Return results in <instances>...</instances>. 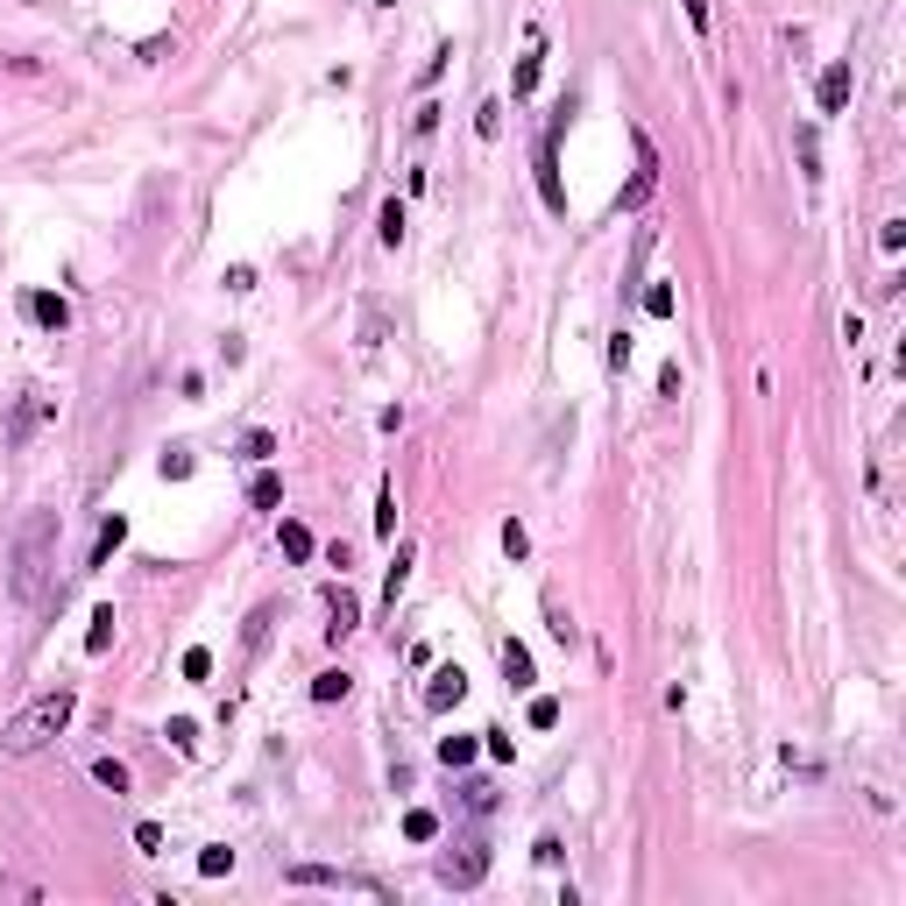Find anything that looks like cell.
Wrapping results in <instances>:
<instances>
[{
    "mask_svg": "<svg viewBox=\"0 0 906 906\" xmlns=\"http://www.w3.org/2000/svg\"><path fill=\"white\" fill-rule=\"evenodd\" d=\"M71 708H79V694H71V687H50V694H36V701L22 708V716H14L8 729H0V744H8L14 758H29V750H43V744H57V737H64Z\"/></svg>",
    "mask_w": 906,
    "mask_h": 906,
    "instance_id": "1",
    "label": "cell"
},
{
    "mask_svg": "<svg viewBox=\"0 0 906 906\" xmlns=\"http://www.w3.org/2000/svg\"><path fill=\"white\" fill-rule=\"evenodd\" d=\"M50 552H57V510H36L22 525V538H14V567H8V588L22 595V603H43Z\"/></svg>",
    "mask_w": 906,
    "mask_h": 906,
    "instance_id": "2",
    "label": "cell"
},
{
    "mask_svg": "<svg viewBox=\"0 0 906 906\" xmlns=\"http://www.w3.org/2000/svg\"><path fill=\"white\" fill-rule=\"evenodd\" d=\"M481 878H489V850H481V843H460V850L439 857V885H454V893H468Z\"/></svg>",
    "mask_w": 906,
    "mask_h": 906,
    "instance_id": "3",
    "label": "cell"
},
{
    "mask_svg": "<svg viewBox=\"0 0 906 906\" xmlns=\"http://www.w3.org/2000/svg\"><path fill=\"white\" fill-rule=\"evenodd\" d=\"M651 185H659V149L638 135V178H630V191H624V213H638V206L651 199Z\"/></svg>",
    "mask_w": 906,
    "mask_h": 906,
    "instance_id": "4",
    "label": "cell"
},
{
    "mask_svg": "<svg viewBox=\"0 0 906 906\" xmlns=\"http://www.w3.org/2000/svg\"><path fill=\"white\" fill-rule=\"evenodd\" d=\"M460 694H468V673H460V666H439L432 687H426V708H454Z\"/></svg>",
    "mask_w": 906,
    "mask_h": 906,
    "instance_id": "5",
    "label": "cell"
},
{
    "mask_svg": "<svg viewBox=\"0 0 906 906\" xmlns=\"http://www.w3.org/2000/svg\"><path fill=\"white\" fill-rule=\"evenodd\" d=\"M326 616H333V624H326V630H333V638H347V630L361 624V603H355V595H347V588H326Z\"/></svg>",
    "mask_w": 906,
    "mask_h": 906,
    "instance_id": "6",
    "label": "cell"
},
{
    "mask_svg": "<svg viewBox=\"0 0 906 906\" xmlns=\"http://www.w3.org/2000/svg\"><path fill=\"white\" fill-rule=\"evenodd\" d=\"M29 319H36V326H50V333H64V326H71V305H64V298H50V291H36V298H29Z\"/></svg>",
    "mask_w": 906,
    "mask_h": 906,
    "instance_id": "7",
    "label": "cell"
},
{
    "mask_svg": "<svg viewBox=\"0 0 906 906\" xmlns=\"http://www.w3.org/2000/svg\"><path fill=\"white\" fill-rule=\"evenodd\" d=\"M843 100H850V64H828L822 71V113H843Z\"/></svg>",
    "mask_w": 906,
    "mask_h": 906,
    "instance_id": "8",
    "label": "cell"
},
{
    "mask_svg": "<svg viewBox=\"0 0 906 906\" xmlns=\"http://www.w3.org/2000/svg\"><path fill=\"white\" fill-rule=\"evenodd\" d=\"M538 57H546V43H538V29H531L525 57H517V100H531V92H538Z\"/></svg>",
    "mask_w": 906,
    "mask_h": 906,
    "instance_id": "9",
    "label": "cell"
},
{
    "mask_svg": "<svg viewBox=\"0 0 906 906\" xmlns=\"http://www.w3.org/2000/svg\"><path fill=\"white\" fill-rule=\"evenodd\" d=\"M291 885H355V893H376L369 878H340V872H326V864H298Z\"/></svg>",
    "mask_w": 906,
    "mask_h": 906,
    "instance_id": "10",
    "label": "cell"
},
{
    "mask_svg": "<svg viewBox=\"0 0 906 906\" xmlns=\"http://www.w3.org/2000/svg\"><path fill=\"white\" fill-rule=\"evenodd\" d=\"M504 680L510 687H531V651L517 645V638H504Z\"/></svg>",
    "mask_w": 906,
    "mask_h": 906,
    "instance_id": "11",
    "label": "cell"
},
{
    "mask_svg": "<svg viewBox=\"0 0 906 906\" xmlns=\"http://www.w3.org/2000/svg\"><path fill=\"white\" fill-rule=\"evenodd\" d=\"M538 191H546V206H560V170H552V135L538 142Z\"/></svg>",
    "mask_w": 906,
    "mask_h": 906,
    "instance_id": "12",
    "label": "cell"
},
{
    "mask_svg": "<svg viewBox=\"0 0 906 906\" xmlns=\"http://www.w3.org/2000/svg\"><path fill=\"white\" fill-rule=\"evenodd\" d=\"M121 538H128V517H107V525H100V546H92V567H107Z\"/></svg>",
    "mask_w": 906,
    "mask_h": 906,
    "instance_id": "13",
    "label": "cell"
},
{
    "mask_svg": "<svg viewBox=\"0 0 906 906\" xmlns=\"http://www.w3.org/2000/svg\"><path fill=\"white\" fill-rule=\"evenodd\" d=\"M92 779H100L107 794H128V765L121 758H92Z\"/></svg>",
    "mask_w": 906,
    "mask_h": 906,
    "instance_id": "14",
    "label": "cell"
},
{
    "mask_svg": "<svg viewBox=\"0 0 906 906\" xmlns=\"http://www.w3.org/2000/svg\"><path fill=\"white\" fill-rule=\"evenodd\" d=\"M404 836H411V843H432V836H439V815H432V807H411V815H404Z\"/></svg>",
    "mask_w": 906,
    "mask_h": 906,
    "instance_id": "15",
    "label": "cell"
},
{
    "mask_svg": "<svg viewBox=\"0 0 906 906\" xmlns=\"http://www.w3.org/2000/svg\"><path fill=\"white\" fill-rule=\"evenodd\" d=\"M347 687H355V680L333 666V673H319V680H312V701H347Z\"/></svg>",
    "mask_w": 906,
    "mask_h": 906,
    "instance_id": "16",
    "label": "cell"
},
{
    "mask_svg": "<svg viewBox=\"0 0 906 906\" xmlns=\"http://www.w3.org/2000/svg\"><path fill=\"white\" fill-rule=\"evenodd\" d=\"M248 496H256V510H277L283 504V481L277 475H256V481H248Z\"/></svg>",
    "mask_w": 906,
    "mask_h": 906,
    "instance_id": "17",
    "label": "cell"
},
{
    "mask_svg": "<svg viewBox=\"0 0 906 906\" xmlns=\"http://www.w3.org/2000/svg\"><path fill=\"white\" fill-rule=\"evenodd\" d=\"M404 581H411V546H397V560H390V581H382V595L397 603V595H404Z\"/></svg>",
    "mask_w": 906,
    "mask_h": 906,
    "instance_id": "18",
    "label": "cell"
},
{
    "mask_svg": "<svg viewBox=\"0 0 906 906\" xmlns=\"http://www.w3.org/2000/svg\"><path fill=\"white\" fill-rule=\"evenodd\" d=\"M113 645V609H92V630H86V651H107Z\"/></svg>",
    "mask_w": 906,
    "mask_h": 906,
    "instance_id": "19",
    "label": "cell"
},
{
    "mask_svg": "<svg viewBox=\"0 0 906 906\" xmlns=\"http://www.w3.org/2000/svg\"><path fill=\"white\" fill-rule=\"evenodd\" d=\"M283 560H312V531L305 525H283Z\"/></svg>",
    "mask_w": 906,
    "mask_h": 906,
    "instance_id": "20",
    "label": "cell"
},
{
    "mask_svg": "<svg viewBox=\"0 0 906 906\" xmlns=\"http://www.w3.org/2000/svg\"><path fill=\"white\" fill-rule=\"evenodd\" d=\"M376 531H382V538L397 531V496H390V481H382V489H376Z\"/></svg>",
    "mask_w": 906,
    "mask_h": 906,
    "instance_id": "21",
    "label": "cell"
},
{
    "mask_svg": "<svg viewBox=\"0 0 906 906\" xmlns=\"http://www.w3.org/2000/svg\"><path fill=\"white\" fill-rule=\"evenodd\" d=\"M199 872L206 878H227V872H235V850H220V843H213V850H199Z\"/></svg>",
    "mask_w": 906,
    "mask_h": 906,
    "instance_id": "22",
    "label": "cell"
},
{
    "mask_svg": "<svg viewBox=\"0 0 906 906\" xmlns=\"http://www.w3.org/2000/svg\"><path fill=\"white\" fill-rule=\"evenodd\" d=\"M475 737H447V744H439V758H447V765H475Z\"/></svg>",
    "mask_w": 906,
    "mask_h": 906,
    "instance_id": "23",
    "label": "cell"
},
{
    "mask_svg": "<svg viewBox=\"0 0 906 906\" xmlns=\"http://www.w3.org/2000/svg\"><path fill=\"white\" fill-rule=\"evenodd\" d=\"M504 552H510V560H525V552H531V531L517 525V517H510V525H504Z\"/></svg>",
    "mask_w": 906,
    "mask_h": 906,
    "instance_id": "24",
    "label": "cell"
},
{
    "mask_svg": "<svg viewBox=\"0 0 906 906\" xmlns=\"http://www.w3.org/2000/svg\"><path fill=\"white\" fill-rule=\"evenodd\" d=\"M206 673H213V651L191 645V651H185V680H206Z\"/></svg>",
    "mask_w": 906,
    "mask_h": 906,
    "instance_id": "25",
    "label": "cell"
},
{
    "mask_svg": "<svg viewBox=\"0 0 906 906\" xmlns=\"http://www.w3.org/2000/svg\"><path fill=\"white\" fill-rule=\"evenodd\" d=\"M382 241H390V248L404 241V206H397V199H390V206H382Z\"/></svg>",
    "mask_w": 906,
    "mask_h": 906,
    "instance_id": "26",
    "label": "cell"
},
{
    "mask_svg": "<svg viewBox=\"0 0 906 906\" xmlns=\"http://www.w3.org/2000/svg\"><path fill=\"white\" fill-rule=\"evenodd\" d=\"M185 475H191V454L170 447V454H163V481H185Z\"/></svg>",
    "mask_w": 906,
    "mask_h": 906,
    "instance_id": "27",
    "label": "cell"
},
{
    "mask_svg": "<svg viewBox=\"0 0 906 906\" xmlns=\"http://www.w3.org/2000/svg\"><path fill=\"white\" fill-rule=\"evenodd\" d=\"M552 723H560V701H546V694H538V701H531V729H552Z\"/></svg>",
    "mask_w": 906,
    "mask_h": 906,
    "instance_id": "28",
    "label": "cell"
},
{
    "mask_svg": "<svg viewBox=\"0 0 906 906\" xmlns=\"http://www.w3.org/2000/svg\"><path fill=\"white\" fill-rule=\"evenodd\" d=\"M645 312H651V319L673 312V291H666V283H651V291H645Z\"/></svg>",
    "mask_w": 906,
    "mask_h": 906,
    "instance_id": "29",
    "label": "cell"
},
{
    "mask_svg": "<svg viewBox=\"0 0 906 906\" xmlns=\"http://www.w3.org/2000/svg\"><path fill=\"white\" fill-rule=\"evenodd\" d=\"M687 22H694V29H708V0H687Z\"/></svg>",
    "mask_w": 906,
    "mask_h": 906,
    "instance_id": "30",
    "label": "cell"
},
{
    "mask_svg": "<svg viewBox=\"0 0 906 906\" xmlns=\"http://www.w3.org/2000/svg\"><path fill=\"white\" fill-rule=\"evenodd\" d=\"M382 8H397V0H382Z\"/></svg>",
    "mask_w": 906,
    "mask_h": 906,
    "instance_id": "31",
    "label": "cell"
}]
</instances>
